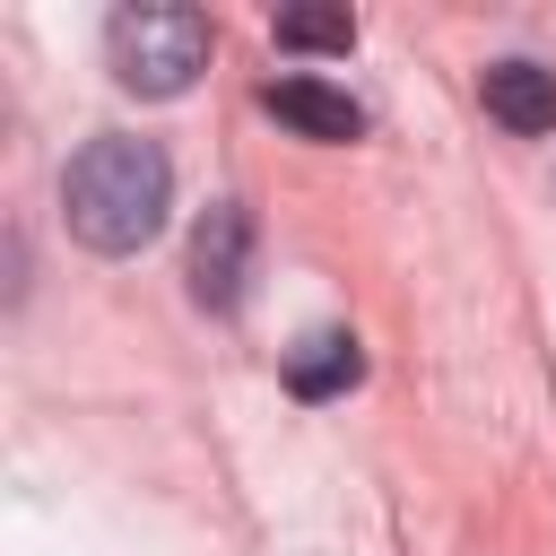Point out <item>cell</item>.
<instances>
[{
	"label": "cell",
	"mask_w": 556,
	"mask_h": 556,
	"mask_svg": "<svg viewBox=\"0 0 556 556\" xmlns=\"http://www.w3.org/2000/svg\"><path fill=\"white\" fill-rule=\"evenodd\" d=\"M165 208H174V165H165L156 139L104 130V139H87V148L70 156V174H61V217H70V235H78L87 252H113V261H122V252L156 243Z\"/></svg>",
	"instance_id": "obj_1"
},
{
	"label": "cell",
	"mask_w": 556,
	"mask_h": 556,
	"mask_svg": "<svg viewBox=\"0 0 556 556\" xmlns=\"http://www.w3.org/2000/svg\"><path fill=\"white\" fill-rule=\"evenodd\" d=\"M104 61L130 96H182L208 70V17L182 0H130L104 26Z\"/></svg>",
	"instance_id": "obj_2"
},
{
	"label": "cell",
	"mask_w": 556,
	"mask_h": 556,
	"mask_svg": "<svg viewBox=\"0 0 556 556\" xmlns=\"http://www.w3.org/2000/svg\"><path fill=\"white\" fill-rule=\"evenodd\" d=\"M243 278H252V217H243V200H208L191 226V295L208 313H235Z\"/></svg>",
	"instance_id": "obj_3"
},
{
	"label": "cell",
	"mask_w": 556,
	"mask_h": 556,
	"mask_svg": "<svg viewBox=\"0 0 556 556\" xmlns=\"http://www.w3.org/2000/svg\"><path fill=\"white\" fill-rule=\"evenodd\" d=\"M478 96H486V113L504 122V130H556V70H539V61H486L478 70Z\"/></svg>",
	"instance_id": "obj_4"
},
{
	"label": "cell",
	"mask_w": 556,
	"mask_h": 556,
	"mask_svg": "<svg viewBox=\"0 0 556 556\" xmlns=\"http://www.w3.org/2000/svg\"><path fill=\"white\" fill-rule=\"evenodd\" d=\"M261 104H269L287 130H304V139H356V130H365V113H356L339 87H321V78H269Z\"/></svg>",
	"instance_id": "obj_5"
},
{
	"label": "cell",
	"mask_w": 556,
	"mask_h": 556,
	"mask_svg": "<svg viewBox=\"0 0 556 556\" xmlns=\"http://www.w3.org/2000/svg\"><path fill=\"white\" fill-rule=\"evenodd\" d=\"M356 374H365V356H356L348 330H313V339L287 356V391H295V400H339Z\"/></svg>",
	"instance_id": "obj_6"
},
{
	"label": "cell",
	"mask_w": 556,
	"mask_h": 556,
	"mask_svg": "<svg viewBox=\"0 0 556 556\" xmlns=\"http://www.w3.org/2000/svg\"><path fill=\"white\" fill-rule=\"evenodd\" d=\"M278 43L287 52H348L356 43V17L348 9H287L278 17Z\"/></svg>",
	"instance_id": "obj_7"
}]
</instances>
